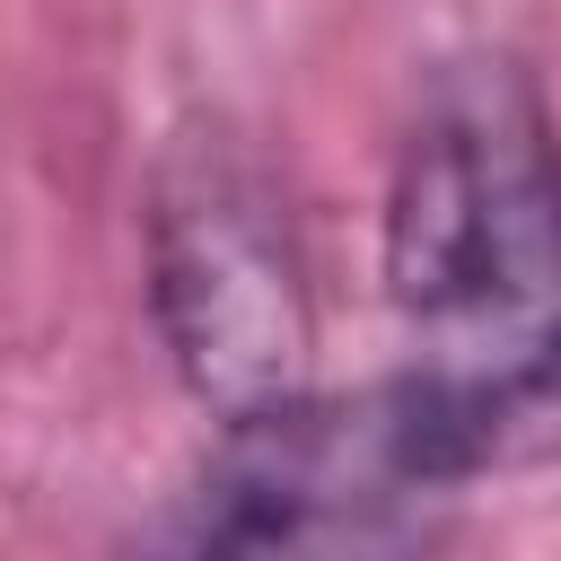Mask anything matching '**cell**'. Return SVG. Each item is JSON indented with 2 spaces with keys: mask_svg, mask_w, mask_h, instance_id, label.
Returning <instances> with one entry per match:
<instances>
[{
  "mask_svg": "<svg viewBox=\"0 0 561 561\" xmlns=\"http://www.w3.org/2000/svg\"><path fill=\"white\" fill-rule=\"evenodd\" d=\"M386 298L473 482L561 456V140L508 61L456 70L403 131Z\"/></svg>",
  "mask_w": 561,
  "mask_h": 561,
  "instance_id": "cell-1",
  "label": "cell"
},
{
  "mask_svg": "<svg viewBox=\"0 0 561 561\" xmlns=\"http://www.w3.org/2000/svg\"><path fill=\"white\" fill-rule=\"evenodd\" d=\"M465 456L421 377L228 412L158 561H438Z\"/></svg>",
  "mask_w": 561,
  "mask_h": 561,
  "instance_id": "cell-2",
  "label": "cell"
},
{
  "mask_svg": "<svg viewBox=\"0 0 561 561\" xmlns=\"http://www.w3.org/2000/svg\"><path fill=\"white\" fill-rule=\"evenodd\" d=\"M149 298L184 386L219 421L307 386V263L272 175L228 131L175 140L149 184Z\"/></svg>",
  "mask_w": 561,
  "mask_h": 561,
  "instance_id": "cell-3",
  "label": "cell"
}]
</instances>
